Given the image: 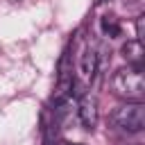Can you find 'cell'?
Listing matches in <instances>:
<instances>
[{"mask_svg":"<svg viewBox=\"0 0 145 145\" xmlns=\"http://www.w3.org/2000/svg\"><path fill=\"white\" fill-rule=\"evenodd\" d=\"M111 91L116 97L125 102H143L145 97V79L143 70L136 66H127L113 72L111 77Z\"/></svg>","mask_w":145,"mask_h":145,"instance_id":"1","label":"cell"},{"mask_svg":"<svg viewBox=\"0 0 145 145\" xmlns=\"http://www.w3.org/2000/svg\"><path fill=\"white\" fill-rule=\"evenodd\" d=\"M111 125L122 134H138L145 127V106L143 102H125L111 113Z\"/></svg>","mask_w":145,"mask_h":145,"instance_id":"2","label":"cell"},{"mask_svg":"<svg viewBox=\"0 0 145 145\" xmlns=\"http://www.w3.org/2000/svg\"><path fill=\"white\" fill-rule=\"evenodd\" d=\"M57 91L52 95V102L54 104H61L66 102V97L70 95L72 86H75V75H72V61H70V50H63L61 59H59V66H57Z\"/></svg>","mask_w":145,"mask_h":145,"instance_id":"3","label":"cell"},{"mask_svg":"<svg viewBox=\"0 0 145 145\" xmlns=\"http://www.w3.org/2000/svg\"><path fill=\"white\" fill-rule=\"evenodd\" d=\"M77 116H79V122L84 125V129L93 131L97 127V118H100V111H97V100L95 95L91 93H84L77 102Z\"/></svg>","mask_w":145,"mask_h":145,"instance_id":"4","label":"cell"},{"mask_svg":"<svg viewBox=\"0 0 145 145\" xmlns=\"http://www.w3.org/2000/svg\"><path fill=\"white\" fill-rule=\"evenodd\" d=\"M97 68H100V54H97V50L88 43V45L82 50V57H79V70H82L84 79L91 82V79L97 75Z\"/></svg>","mask_w":145,"mask_h":145,"instance_id":"5","label":"cell"},{"mask_svg":"<svg viewBox=\"0 0 145 145\" xmlns=\"http://www.w3.org/2000/svg\"><path fill=\"white\" fill-rule=\"evenodd\" d=\"M122 57L127 59V63L129 66H136V68H140L143 66V57H145V50H143V43L140 41H127L125 45H122Z\"/></svg>","mask_w":145,"mask_h":145,"instance_id":"6","label":"cell"},{"mask_svg":"<svg viewBox=\"0 0 145 145\" xmlns=\"http://www.w3.org/2000/svg\"><path fill=\"white\" fill-rule=\"evenodd\" d=\"M100 29H102V34L109 36V39H116V36H120V32H122L120 20H118L113 14H106V16L100 18Z\"/></svg>","mask_w":145,"mask_h":145,"instance_id":"7","label":"cell"},{"mask_svg":"<svg viewBox=\"0 0 145 145\" xmlns=\"http://www.w3.org/2000/svg\"><path fill=\"white\" fill-rule=\"evenodd\" d=\"M143 27H145V16L140 14L136 18V41H140V43H143Z\"/></svg>","mask_w":145,"mask_h":145,"instance_id":"8","label":"cell"},{"mask_svg":"<svg viewBox=\"0 0 145 145\" xmlns=\"http://www.w3.org/2000/svg\"><path fill=\"white\" fill-rule=\"evenodd\" d=\"M11 2H20V0H11Z\"/></svg>","mask_w":145,"mask_h":145,"instance_id":"9","label":"cell"},{"mask_svg":"<svg viewBox=\"0 0 145 145\" xmlns=\"http://www.w3.org/2000/svg\"><path fill=\"white\" fill-rule=\"evenodd\" d=\"M97 2H106V0H97Z\"/></svg>","mask_w":145,"mask_h":145,"instance_id":"10","label":"cell"},{"mask_svg":"<svg viewBox=\"0 0 145 145\" xmlns=\"http://www.w3.org/2000/svg\"><path fill=\"white\" fill-rule=\"evenodd\" d=\"M45 145H52V143H50V140H48V143H45Z\"/></svg>","mask_w":145,"mask_h":145,"instance_id":"11","label":"cell"},{"mask_svg":"<svg viewBox=\"0 0 145 145\" xmlns=\"http://www.w3.org/2000/svg\"><path fill=\"white\" fill-rule=\"evenodd\" d=\"M72 145H82V143H72Z\"/></svg>","mask_w":145,"mask_h":145,"instance_id":"12","label":"cell"}]
</instances>
